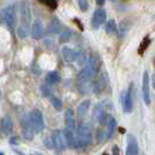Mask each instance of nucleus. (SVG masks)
<instances>
[{
  "label": "nucleus",
  "mask_w": 155,
  "mask_h": 155,
  "mask_svg": "<svg viewBox=\"0 0 155 155\" xmlns=\"http://www.w3.org/2000/svg\"><path fill=\"white\" fill-rule=\"evenodd\" d=\"M78 142H79V147L85 148L91 145L92 143V128L91 125L88 122H84L79 126L78 130Z\"/></svg>",
  "instance_id": "obj_1"
},
{
  "label": "nucleus",
  "mask_w": 155,
  "mask_h": 155,
  "mask_svg": "<svg viewBox=\"0 0 155 155\" xmlns=\"http://www.w3.org/2000/svg\"><path fill=\"white\" fill-rule=\"evenodd\" d=\"M29 121L31 124V126L34 127L35 132L39 133V132H42L44 128H45V121H44V116H42V113L38 109H34L31 110L29 114Z\"/></svg>",
  "instance_id": "obj_2"
},
{
  "label": "nucleus",
  "mask_w": 155,
  "mask_h": 155,
  "mask_svg": "<svg viewBox=\"0 0 155 155\" xmlns=\"http://www.w3.org/2000/svg\"><path fill=\"white\" fill-rule=\"evenodd\" d=\"M1 19H2L4 23H6V25L10 29H15L16 23H17V17H16L15 7L12 5L2 8V11H1Z\"/></svg>",
  "instance_id": "obj_3"
},
{
  "label": "nucleus",
  "mask_w": 155,
  "mask_h": 155,
  "mask_svg": "<svg viewBox=\"0 0 155 155\" xmlns=\"http://www.w3.org/2000/svg\"><path fill=\"white\" fill-rule=\"evenodd\" d=\"M93 116L99 125H104L107 122V102L105 101H102L96 104L93 110Z\"/></svg>",
  "instance_id": "obj_4"
},
{
  "label": "nucleus",
  "mask_w": 155,
  "mask_h": 155,
  "mask_svg": "<svg viewBox=\"0 0 155 155\" xmlns=\"http://www.w3.org/2000/svg\"><path fill=\"white\" fill-rule=\"evenodd\" d=\"M51 138H52V142H53V147L56 148L57 151H63L67 148V142H65L64 134L59 130H54L52 132Z\"/></svg>",
  "instance_id": "obj_5"
},
{
  "label": "nucleus",
  "mask_w": 155,
  "mask_h": 155,
  "mask_svg": "<svg viewBox=\"0 0 155 155\" xmlns=\"http://www.w3.org/2000/svg\"><path fill=\"white\" fill-rule=\"evenodd\" d=\"M19 8V16H21V23H30L31 12H30V4L27 0H22L18 5Z\"/></svg>",
  "instance_id": "obj_6"
},
{
  "label": "nucleus",
  "mask_w": 155,
  "mask_h": 155,
  "mask_svg": "<svg viewBox=\"0 0 155 155\" xmlns=\"http://www.w3.org/2000/svg\"><path fill=\"white\" fill-rule=\"evenodd\" d=\"M94 81L93 78H78V88L82 94H87L93 91Z\"/></svg>",
  "instance_id": "obj_7"
},
{
  "label": "nucleus",
  "mask_w": 155,
  "mask_h": 155,
  "mask_svg": "<svg viewBox=\"0 0 155 155\" xmlns=\"http://www.w3.org/2000/svg\"><path fill=\"white\" fill-rule=\"evenodd\" d=\"M105 18H107V13H105V10L99 7L94 11L93 16H92V19H91V25L93 29H98L104 22H105Z\"/></svg>",
  "instance_id": "obj_8"
},
{
  "label": "nucleus",
  "mask_w": 155,
  "mask_h": 155,
  "mask_svg": "<svg viewBox=\"0 0 155 155\" xmlns=\"http://www.w3.org/2000/svg\"><path fill=\"white\" fill-rule=\"evenodd\" d=\"M149 74L148 70L143 71V79H142V94H143V101L145 104H150V91H149Z\"/></svg>",
  "instance_id": "obj_9"
},
{
  "label": "nucleus",
  "mask_w": 155,
  "mask_h": 155,
  "mask_svg": "<svg viewBox=\"0 0 155 155\" xmlns=\"http://www.w3.org/2000/svg\"><path fill=\"white\" fill-rule=\"evenodd\" d=\"M35 133H36V132H35L34 127L31 126V124H30V121H29V116H28V115L24 116L23 122H22V134H23V137H24L27 140H31Z\"/></svg>",
  "instance_id": "obj_10"
},
{
  "label": "nucleus",
  "mask_w": 155,
  "mask_h": 155,
  "mask_svg": "<svg viewBox=\"0 0 155 155\" xmlns=\"http://www.w3.org/2000/svg\"><path fill=\"white\" fill-rule=\"evenodd\" d=\"M132 109H133V84L131 82L124 98V111L131 113Z\"/></svg>",
  "instance_id": "obj_11"
},
{
  "label": "nucleus",
  "mask_w": 155,
  "mask_h": 155,
  "mask_svg": "<svg viewBox=\"0 0 155 155\" xmlns=\"http://www.w3.org/2000/svg\"><path fill=\"white\" fill-rule=\"evenodd\" d=\"M63 134H64V138H65V142H67V147L70 148V149H75L79 147V142H78V137L73 133V130L69 128V127H65L63 130Z\"/></svg>",
  "instance_id": "obj_12"
},
{
  "label": "nucleus",
  "mask_w": 155,
  "mask_h": 155,
  "mask_svg": "<svg viewBox=\"0 0 155 155\" xmlns=\"http://www.w3.org/2000/svg\"><path fill=\"white\" fill-rule=\"evenodd\" d=\"M126 155H138V142L133 134H127Z\"/></svg>",
  "instance_id": "obj_13"
},
{
  "label": "nucleus",
  "mask_w": 155,
  "mask_h": 155,
  "mask_svg": "<svg viewBox=\"0 0 155 155\" xmlns=\"http://www.w3.org/2000/svg\"><path fill=\"white\" fill-rule=\"evenodd\" d=\"M44 25H42V22L40 19H35L33 25H31V36L35 39V40H39L44 36Z\"/></svg>",
  "instance_id": "obj_14"
},
{
  "label": "nucleus",
  "mask_w": 155,
  "mask_h": 155,
  "mask_svg": "<svg viewBox=\"0 0 155 155\" xmlns=\"http://www.w3.org/2000/svg\"><path fill=\"white\" fill-rule=\"evenodd\" d=\"M12 130H13V126H12V120L10 116H4L1 119V132L5 137H11L12 134Z\"/></svg>",
  "instance_id": "obj_15"
},
{
  "label": "nucleus",
  "mask_w": 155,
  "mask_h": 155,
  "mask_svg": "<svg viewBox=\"0 0 155 155\" xmlns=\"http://www.w3.org/2000/svg\"><path fill=\"white\" fill-rule=\"evenodd\" d=\"M61 52H62V57L64 58L65 62H74L76 58V52L69 46H63Z\"/></svg>",
  "instance_id": "obj_16"
},
{
  "label": "nucleus",
  "mask_w": 155,
  "mask_h": 155,
  "mask_svg": "<svg viewBox=\"0 0 155 155\" xmlns=\"http://www.w3.org/2000/svg\"><path fill=\"white\" fill-rule=\"evenodd\" d=\"M105 86H107V74L105 73H102L101 76L97 79V81H94L93 92L94 93H101V91H103Z\"/></svg>",
  "instance_id": "obj_17"
},
{
  "label": "nucleus",
  "mask_w": 155,
  "mask_h": 155,
  "mask_svg": "<svg viewBox=\"0 0 155 155\" xmlns=\"http://www.w3.org/2000/svg\"><path fill=\"white\" fill-rule=\"evenodd\" d=\"M47 29H48V33H51V34H58V33H62L63 31L62 30L63 29V25H62V23L59 22L58 18H53L48 23Z\"/></svg>",
  "instance_id": "obj_18"
},
{
  "label": "nucleus",
  "mask_w": 155,
  "mask_h": 155,
  "mask_svg": "<svg viewBox=\"0 0 155 155\" xmlns=\"http://www.w3.org/2000/svg\"><path fill=\"white\" fill-rule=\"evenodd\" d=\"M64 120H65V125L67 127L74 130L75 126H76V122H75V116H74V111L73 109H67L65 110V115H64Z\"/></svg>",
  "instance_id": "obj_19"
},
{
  "label": "nucleus",
  "mask_w": 155,
  "mask_h": 155,
  "mask_svg": "<svg viewBox=\"0 0 155 155\" xmlns=\"http://www.w3.org/2000/svg\"><path fill=\"white\" fill-rule=\"evenodd\" d=\"M90 105H91V101H90L88 98L85 99V101H82V102L79 104V107H78V116H79V117H84L85 114L87 113Z\"/></svg>",
  "instance_id": "obj_20"
},
{
  "label": "nucleus",
  "mask_w": 155,
  "mask_h": 155,
  "mask_svg": "<svg viewBox=\"0 0 155 155\" xmlns=\"http://www.w3.org/2000/svg\"><path fill=\"white\" fill-rule=\"evenodd\" d=\"M17 35L19 36V39H25L29 35V24L21 23L19 27L17 28Z\"/></svg>",
  "instance_id": "obj_21"
},
{
  "label": "nucleus",
  "mask_w": 155,
  "mask_h": 155,
  "mask_svg": "<svg viewBox=\"0 0 155 155\" xmlns=\"http://www.w3.org/2000/svg\"><path fill=\"white\" fill-rule=\"evenodd\" d=\"M105 31H107V34H110V35L116 34L119 31V27L116 25V23H115L114 19H109L105 23Z\"/></svg>",
  "instance_id": "obj_22"
},
{
  "label": "nucleus",
  "mask_w": 155,
  "mask_h": 155,
  "mask_svg": "<svg viewBox=\"0 0 155 155\" xmlns=\"http://www.w3.org/2000/svg\"><path fill=\"white\" fill-rule=\"evenodd\" d=\"M116 126H117L116 120L114 117H110V120H109V122L107 125V139H110L111 138V136L114 134V131H115Z\"/></svg>",
  "instance_id": "obj_23"
},
{
  "label": "nucleus",
  "mask_w": 155,
  "mask_h": 155,
  "mask_svg": "<svg viewBox=\"0 0 155 155\" xmlns=\"http://www.w3.org/2000/svg\"><path fill=\"white\" fill-rule=\"evenodd\" d=\"M45 81H46L47 85H54V84H57L59 81V74L57 71H50L46 75Z\"/></svg>",
  "instance_id": "obj_24"
},
{
  "label": "nucleus",
  "mask_w": 155,
  "mask_h": 155,
  "mask_svg": "<svg viewBox=\"0 0 155 155\" xmlns=\"http://www.w3.org/2000/svg\"><path fill=\"white\" fill-rule=\"evenodd\" d=\"M87 61H88V58H87L86 53H85L82 50H80V51H78V52H76L75 62H76L79 65H85V64L87 63Z\"/></svg>",
  "instance_id": "obj_25"
},
{
  "label": "nucleus",
  "mask_w": 155,
  "mask_h": 155,
  "mask_svg": "<svg viewBox=\"0 0 155 155\" xmlns=\"http://www.w3.org/2000/svg\"><path fill=\"white\" fill-rule=\"evenodd\" d=\"M48 99H50V102H51V104L53 105V108L56 109V110H62V108H63V102L58 98V97H56V96H50L48 97Z\"/></svg>",
  "instance_id": "obj_26"
},
{
  "label": "nucleus",
  "mask_w": 155,
  "mask_h": 155,
  "mask_svg": "<svg viewBox=\"0 0 155 155\" xmlns=\"http://www.w3.org/2000/svg\"><path fill=\"white\" fill-rule=\"evenodd\" d=\"M71 35H73V31L70 29H64L62 33H61V36H59V41L61 42H67L71 39Z\"/></svg>",
  "instance_id": "obj_27"
},
{
  "label": "nucleus",
  "mask_w": 155,
  "mask_h": 155,
  "mask_svg": "<svg viewBox=\"0 0 155 155\" xmlns=\"http://www.w3.org/2000/svg\"><path fill=\"white\" fill-rule=\"evenodd\" d=\"M88 63H90V65L96 70L97 69V67H98V64H99V59H98V56L94 53V52H92L91 54H90V57H88V61H87Z\"/></svg>",
  "instance_id": "obj_28"
},
{
  "label": "nucleus",
  "mask_w": 155,
  "mask_h": 155,
  "mask_svg": "<svg viewBox=\"0 0 155 155\" xmlns=\"http://www.w3.org/2000/svg\"><path fill=\"white\" fill-rule=\"evenodd\" d=\"M127 29H128V24L126 23V22H122L121 24H120V27H119V36L122 39L125 35H126V33H127Z\"/></svg>",
  "instance_id": "obj_29"
},
{
  "label": "nucleus",
  "mask_w": 155,
  "mask_h": 155,
  "mask_svg": "<svg viewBox=\"0 0 155 155\" xmlns=\"http://www.w3.org/2000/svg\"><path fill=\"white\" fill-rule=\"evenodd\" d=\"M39 1L46 5L47 7H50L51 10H54L57 7V0H39Z\"/></svg>",
  "instance_id": "obj_30"
},
{
  "label": "nucleus",
  "mask_w": 155,
  "mask_h": 155,
  "mask_svg": "<svg viewBox=\"0 0 155 155\" xmlns=\"http://www.w3.org/2000/svg\"><path fill=\"white\" fill-rule=\"evenodd\" d=\"M78 4H79V7H80V10H81L82 12L87 11V8H88V2H87V0H78Z\"/></svg>",
  "instance_id": "obj_31"
},
{
  "label": "nucleus",
  "mask_w": 155,
  "mask_h": 155,
  "mask_svg": "<svg viewBox=\"0 0 155 155\" xmlns=\"http://www.w3.org/2000/svg\"><path fill=\"white\" fill-rule=\"evenodd\" d=\"M41 92L48 98L50 96H52V93H51V88H50V85L47 86V85H42L41 86Z\"/></svg>",
  "instance_id": "obj_32"
},
{
  "label": "nucleus",
  "mask_w": 155,
  "mask_h": 155,
  "mask_svg": "<svg viewBox=\"0 0 155 155\" xmlns=\"http://www.w3.org/2000/svg\"><path fill=\"white\" fill-rule=\"evenodd\" d=\"M45 145H46V148L47 149H52L53 148V142H52V138L51 139H48V138H45Z\"/></svg>",
  "instance_id": "obj_33"
},
{
  "label": "nucleus",
  "mask_w": 155,
  "mask_h": 155,
  "mask_svg": "<svg viewBox=\"0 0 155 155\" xmlns=\"http://www.w3.org/2000/svg\"><path fill=\"white\" fill-rule=\"evenodd\" d=\"M151 85H153V87H154V90H155V73H154L153 76H151Z\"/></svg>",
  "instance_id": "obj_34"
},
{
  "label": "nucleus",
  "mask_w": 155,
  "mask_h": 155,
  "mask_svg": "<svg viewBox=\"0 0 155 155\" xmlns=\"http://www.w3.org/2000/svg\"><path fill=\"white\" fill-rule=\"evenodd\" d=\"M104 2H105V0H96V4H97V5H99V6L104 5Z\"/></svg>",
  "instance_id": "obj_35"
},
{
  "label": "nucleus",
  "mask_w": 155,
  "mask_h": 155,
  "mask_svg": "<svg viewBox=\"0 0 155 155\" xmlns=\"http://www.w3.org/2000/svg\"><path fill=\"white\" fill-rule=\"evenodd\" d=\"M10 142H11V143H13V144H15V143H16V142H17V140H16V139H15V138H12V139H11V140H10Z\"/></svg>",
  "instance_id": "obj_36"
},
{
  "label": "nucleus",
  "mask_w": 155,
  "mask_h": 155,
  "mask_svg": "<svg viewBox=\"0 0 155 155\" xmlns=\"http://www.w3.org/2000/svg\"><path fill=\"white\" fill-rule=\"evenodd\" d=\"M0 155H4V153H1V154H0Z\"/></svg>",
  "instance_id": "obj_37"
},
{
  "label": "nucleus",
  "mask_w": 155,
  "mask_h": 155,
  "mask_svg": "<svg viewBox=\"0 0 155 155\" xmlns=\"http://www.w3.org/2000/svg\"><path fill=\"white\" fill-rule=\"evenodd\" d=\"M104 155H108V154H104Z\"/></svg>",
  "instance_id": "obj_38"
}]
</instances>
